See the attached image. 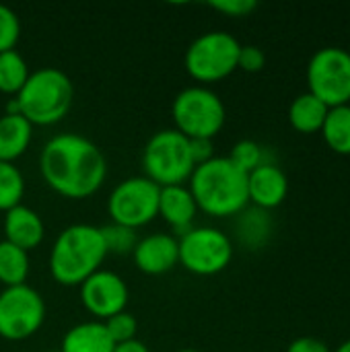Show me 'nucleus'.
I'll list each match as a JSON object with an SVG mask.
<instances>
[{
    "instance_id": "nucleus-1",
    "label": "nucleus",
    "mask_w": 350,
    "mask_h": 352,
    "mask_svg": "<svg viewBox=\"0 0 350 352\" xmlns=\"http://www.w3.org/2000/svg\"><path fill=\"white\" fill-rule=\"evenodd\" d=\"M39 171L47 188L68 200H85L99 192L107 177L101 148L74 132L52 136L39 155Z\"/></svg>"
},
{
    "instance_id": "nucleus-2",
    "label": "nucleus",
    "mask_w": 350,
    "mask_h": 352,
    "mask_svg": "<svg viewBox=\"0 0 350 352\" xmlns=\"http://www.w3.org/2000/svg\"><path fill=\"white\" fill-rule=\"evenodd\" d=\"M188 182L198 210L208 217L229 219L250 206L248 173L229 157H215L198 165Z\"/></svg>"
},
{
    "instance_id": "nucleus-3",
    "label": "nucleus",
    "mask_w": 350,
    "mask_h": 352,
    "mask_svg": "<svg viewBox=\"0 0 350 352\" xmlns=\"http://www.w3.org/2000/svg\"><path fill=\"white\" fill-rule=\"evenodd\" d=\"M107 256L101 227L74 223L62 229L50 252L52 278L62 287H80L91 274L101 270Z\"/></svg>"
},
{
    "instance_id": "nucleus-4",
    "label": "nucleus",
    "mask_w": 350,
    "mask_h": 352,
    "mask_svg": "<svg viewBox=\"0 0 350 352\" xmlns=\"http://www.w3.org/2000/svg\"><path fill=\"white\" fill-rule=\"evenodd\" d=\"M74 99L70 76L54 66L37 68L17 95L21 116L31 126H54L62 122Z\"/></svg>"
},
{
    "instance_id": "nucleus-5",
    "label": "nucleus",
    "mask_w": 350,
    "mask_h": 352,
    "mask_svg": "<svg viewBox=\"0 0 350 352\" xmlns=\"http://www.w3.org/2000/svg\"><path fill=\"white\" fill-rule=\"evenodd\" d=\"M196 165L190 153V138L175 128L155 132L142 151L144 177L155 182L159 188L184 186L194 173Z\"/></svg>"
},
{
    "instance_id": "nucleus-6",
    "label": "nucleus",
    "mask_w": 350,
    "mask_h": 352,
    "mask_svg": "<svg viewBox=\"0 0 350 352\" xmlns=\"http://www.w3.org/2000/svg\"><path fill=\"white\" fill-rule=\"evenodd\" d=\"M171 116L175 130L186 138L212 140L225 126L227 109L223 99L212 89L194 85L175 95L171 103Z\"/></svg>"
},
{
    "instance_id": "nucleus-7",
    "label": "nucleus",
    "mask_w": 350,
    "mask_h": 352,
    "mask_svg": "<svg viewBox=\"0 0 350 352\" xmlns=\"http://www.w3.org/2000/svg\"><path fill=\"white\" fill-rule=\"evenodd\" d=\"M241 43L227 31L198 35L184 54L186 72L198 82H217L237 70Z\"/></svg>"
},
{
    "instance_id": "nucleus-8",
    "label": "nucleus",
    "mask_w": 350,
    "mask_h": 352,
    "mask_svg": "<svg viewBox=\"0 0 350 352\" xmlns=\"http://www.w3.org/2000/svg\"><path fill=\"white\" fill-rule=\"evenodd\" d=\"M161 188L144 175L122 179L107 198V214L111 223L140 229L159 217Z\"/></svg>"
},
{
    "instance_id": "nucleus-9",
    "label": "nucleus",
    "mask_w": 350,
    "mask_h": 352,
    "mask_svg": "<svg viewBox=\"0 0 350 352\" xmlns=\"http://www.w3.org/2000/svg\"><path fill=\"white\" fill-rule=\"evenodd\" d=\"M177 243L179 264L196 276H215L233 260V241L217 227H192Z\"/></svg>"
},
{
    "instance_id": "nucleus-10",
    "label": "nucleus",
    "mask_w": 350,
    "mask_h": 352,
    "mask_svg": "<svg viewBox=\"0 0 350 352\" xmlns=\"http://www.w3.org/2000/svg\"><path fill=\"white\" fill-rule=\"evenodd\" d=\"M45 322V301L29 285L0 291V338L21 342L39 332Z\"/></svg>"
},
{
    "instance_id": "nucleus-11",
    "label": "nucleus",
    "mask_w": 350,
    "mask_h": 352,
    "mask_svg": "<svg viewBox=\"0 0 350 352\" xmlns=\"http://www.w3.org/2000/svg\"><path fill=\"white\" fill-rule=\"evenodd\" d=\"M309 93L328 107L350 103V52L322 47L307 64Z\"/></svg>"
},
{
    "instance_id": "nucleus-12",
    "label": "nucleus",
    "mask_w": 350,
    "mask_h": 352,
    "mask_svg": "<svg viewBox=\"0 0 350 352\" xmlns=\"http://www.w3.org/2000/svg\"><path fill=\"white\" fill-rule=\"evenodd\" d=\"M78 289L80 303L97 322H105L111 316L126 311L130 291L126 280L113 270H97Z\"/></svg>"
},
{
    "instance_id": "nucleus-13",
    "label": "nucleus",
    "mask_w": 350,
    "mask_h": 352,
    "mask_svg": "<svg viewBox=\"0 0 350 352\" xmlns=\"http://www.w3.org/2000/svg\"><path fill=\"white\" fill-rule=\"evenodd\" d=\"M134 266L149 276H161L171 272L179 264V243L175 235L169 233H151L138 237V243L132 250Z\"/></svg>"
},
{
    "instance_id": "nucleus-14",
    "label": "nucleus",
    "mask_w": 350,
    "mask_h": 352,
    "mask_svg": "<svg viewBox=\"0 0 350 352\" xmlns=\"http://www.w3.org/2000/svg\"><path fill=\"white\" fill-rule=\"evenodd\" d=\"M287 194L289 179L278 165L266 161L252 173H248V196L256 208L272 210L285 202Z\"/></svg>"
},
{
    "instance_id": "nucleus-15",
    "label": "nucleus",
    "mask_w": 350,
    "mask_h": 352,
    "mask_svg": "<svg viewBox=\"0 0 350 352\" xmlns=\"http://www.w3.org/2000/svg\"><path fill=\"white\" fill-rule=\"evenodd\" d=\"M196 200L190 192V188L184 186H167L161 188L159 194V217L171 227L175 235H184L194 227L196 214H198Z\"/></svg>"
},
{
    "instance_id": "nucleus-16",
    "label": "nucleus",
    "mask_w": 350,
    "mask_h": 352,
    "mask_svg": "<svg viewBox=\"0 0 350 352\" xmlns=\"http://www.w3.org/2000/svg\"><path fill=\"white\" fill-rule=\"evenodd\" d=\"M2 231H4V241L25 252L39 248L45 237V225L41 217L25 204H19L4 212Z\"/></svg>"
},
{
    "instance_id": "nucleus-17",
    "label": "nucleus",
    "mask_w": 350,
    "mask_h": 352,
    "mask_svg": "<svg viewBox=\"0 0 350 352\" xmlns=\"http://www.w3.org/2000/svg\"><path fill=\"white\" fill-rule=\"evenodd\" d=\"M116 342L111 340L103 322L91 320L72 326L60 344V352H113Z\"/></svg>"
},
{
    "instance_id": "nucleus-18",
    "label": "nucleus",
    "mask_w": 350,
    "mask_h": 352,
    "mask_svg": "<svg viewBox=\"0 0 350 352\" xmlns=\"http://www.w3.org/2000/svg\"><path fill=\"white\" fill-rule=\"evenodd\" d=\"M33 126L23 116H0V161L14 163L31 144Z\"/></svg>"
},
{
    "instance_id": "nucleus-19",
    "label": "nucleus",
    "mask_w": 350,
    "mask_h": 352,
    "mask_svg": "<svg viewBox=\"0 0 350 352\" xmlns=\"http://www.w3.org/2000/svg\"><path fill=\"white\" fill-rule=\"evenodd\" d=\"M328 111H330V107L324 105L318 97H314L307 91L293 99V103L289 107V122L297 132L314 134V132L322 130Z\"/></svg>"
},
{
    "instance_id": "nucleus-20",
    "label": "nucleus",
    "mask_w": 350,
    "mask_h": 352,
    "mask_svg": "<svg viewBox=\"0 0 350 352\" xmlns=\"http://www.w3.org/2000/svg\"><path fill=\"white\" fill-rule=\"evenodd\" d=\"M270 233H272V219L268 210L252 206L237 214V239L245 248L250 250L262 248L268 241Z\"/></svg>"
},
{
    "instance_id": "nucleus-21",
    "label": "nucleus",
    "mask_w": 350,
    "mask_h": 352,
    "mask_svg": "<svg viewBox=\"0 0 350 352\" xmlns=\"http://www.w3.org/2000/svg\"><path fill=\"white\" fill-rule=\"evenodd\" d=\"M29 268H31L29 252L2 239L0 241V285L4 289L27 285Z\"/></svg>"
},
{
    "instance_id": "nucleus-22",
    "label": "nucleus",
    "mask_w": 350,
    "mask_h": 352,
    "mask_svg": "<svg viewBox=\"0 0 350 352\" xmlns=\"http://www.w3.org/2000/svg\"><path fill=\"white\" fill-rule=\"evenodd\" d=\"M320 132L324 134L326 144L334 153L350 155V103L330 107Z\"/></svg>"
},
{
    "instance_id": "nucleus-23",
    "label": "nucleus",
    "mask_w": 350,
    "mask_h": 352,
    "mask_svg": "<svg viewBox=\"0 0 350 352\" xmlns=\"http://www.w3.org/2000/svg\"><path fill=\"white\" fill-rule=\"evenodd\" d=\"M29 74V66L17 50L0 54V93L17 97L23 85L27 82Z\"/></svg>"
},
{
    "instance_id": "nucleus-24",
    "label": "nucleus",
    "mask_w": 350,
    "mask_h": 352,
    "mask_svg": "<svg viewBox=\"0 0 350 352\" xmlns=\"http://www.w3.org/2000/svg\"><path fill=\"white\" fill-rule=\"evenodd\" d=\"M25 177L14 163L0 161V212L23 204Z\"/></svg>"
},
{
    "instance_id": "nucleus-25",
    "label": "nucleus",
    "mask_w": 350,
    "mask_h": 352,
    "mask_svg": "<svg viewBox=\"0 0 350 352\" xmlns=\"http://www.w3.org/2000/svg\"><path fill=\"white\" fill-rule=\"evenodd\" d=\"M101 235H103L107 254L126 256V254H132L134 245L138 243V235L134 229H128V227H122L116 223L101 227Z\"/></svg>"
},
{
    "instance_id": "nucleus-26",
    "label": "nucleus",
    "mask_w": 350,
    "mask_h": 352,
    "mask_svg": "<svg viewBox=\"0 0 350 352\" xmlns=\"http://www.w3.org/2000/svg\"><path fill=\"white\" fill-rule=\"evenodd\" d=\"M229 159L245 173H252L256 167H260L262 163H266L264 159V148L254 142V140H239L233 144Z\"/></svg>"
},
{
    "instance_id": "nucleus-27",
    "label": "nucleus",
    "mask_w": 350,
    "mask_h": 352,
    "mask_svg": "<svg viewBox=\"0 0 350 352\" xmlns=\"http://www.w3.org/2000/svg\"><path fill=\"white\" fill-rule=\"evenodd\" d=\"M19 37H21L19 14L10 6L0 4V54L14 50V45L19 43Z\"/></svg>"
},
{
    "instance_id": "nucleus-28",
    "label": "nucleus",
    "mask_w": 350,
    "mask_h": 352,
    "mask_svg": "<svg viewBox=\"0 0 350 352\" xmlns=\"http://www.w3.org/2000/svg\"><path fill=\"white\" fill-rule=\"evenodd\" d=\"M103 324H105V328H107V332H109V336H111V340H113L116 344L136 338L138 322H136V318H134L132 314H128V311L116 314V316H111L109 320H105Z\"/></svg>"
},
{
    "instance_id": "nucleus-29",
    "label": "nucleus",
    "mask_w": 350,
    "mask_h": 352,
    "mask_svg": "<svg viewBox=\"0 0 350 352\" xmlns=\"http://www.w3.org/2000/svg\"><path fill=\"white\" fill-rule=\"evenodd\" d=\"M208 4L217 12H223V14L233 16V19L248 16V14H252L258 8V2L256 0H212Z\"/></svg>"
},
{
    "instance_id": "nucleus-30",
    "label": "nucleus",
    "mask_w": 350,
    "mask_h": 352,
    "mask_svg": "<svg viewBox=\"0 0 350 352\" xmlns=\"http://www.w3.org/2000/svg\"><path fill=\"white\" fill-rule=\"evenodd\" d=\"M264 66H266V54L258 45H241L237 68H241L243 72H260Z\"/></svg>"
},
{
    "instance_id": "nucleus-31",
    "label": "nucleus",
    "mask_w": 350,
    "mask_h": 352,
    "mask_svg": "<svg viewBox=\"0 0 350 352\" xmlns=\"http://www.w3.org/2000/svg\"><path fill=\"white\" fill-rule=\"evenodd\" d=\"M190 153H192V161L194 165H204L206 161L215 159V148H212V140L208 138H194L190 140Z\"/></svg>"
},
{
    "instance_id": "nucleus-32",
    "label": "nucleus",
    "mask_w": 350,
    "mask_h": 352,
    "mask_svg": "<svg viewBox=\"0 0 350 352\" xmlns=\"http://www.w3.org/2000/svg\"><path fill=\"white\" fill-rule=\"evenodd\" d=\"M287 352H332L328 349L326 342L318 340V338H311V336H303V338H297L289 344Z\"/></svg>"
},
{
    "instance_id": "nucleus-33",
    "label": "nucleus",
    "mask_w": 350,
    "mask_h": 352,
    "mask_svg": "<svg viewBox=\"0 0 350 352\" xmlns=\"http://www.w3.org/2000/svg\"><path fill=\"white\" fill-rule=\"evenodd\" d=\"M113 352H151L149 346L138 340V338H132V340H126V342H120L113 346Z\"/></svg>"
},
{
    "instance_id": "nucleus-34",
    "label": "nucleus",
    "mask_w": 350,
    "mask_h": 352,
    "mask_svg": "<svg viewBox=\"0 0 350 352\" xmlns=\"http://www.w3.org/2000/svg\"><path fill=\"white\" fill-rule=\"evenodd\" d=\"M336 352H350V338L347 340V342H342V344L338 346V351Z\"/></svg>"
},
{
    "instance_id": "nucleus-35",
    "label": "nucleus",
    "mask_w": 350,
    "mask_h": 352,
    "mask_svg": "<svg viewBox=\"0 0 350 352\" xmlns=\"http://www.w3.org/2000/svg\"><path fill=\"white\" fill-rule=\"evenodd\" d=\"M177 352H198V351H194V349H184V351H177Z\"/></svg>"
}]
</instances>
